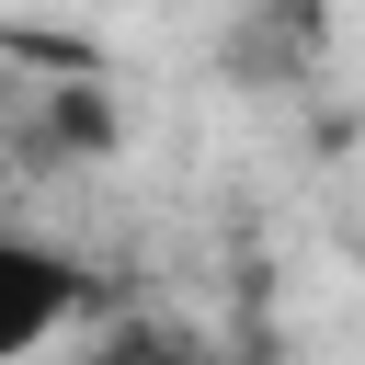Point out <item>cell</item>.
<instances>
[{
    "instance_id": "cell-1",
    "label": "cell",
    "mask_w": 365,
    "mask_h": 365,
    "mask_svg": "<svg viewBox=\"0 0 365 365\" xmlns=\"http://www.w3.org/2000/svg\"><path fill=\"white\" fill-rule=\"evenodd\" d=\"M80 308H91L80 251H57L34 228H0V365H34L57 331H80Z\"/></svg>"
},
{
    "instance_id": "cell-2",
    "label": "cell",
    "mask_w": 365,
    "mask_h": 365,
    "mask_svg": "<svg viewBox=\"0 0 365 365\" xmlns=\"http://www.w3.org/2000/svg\"><path fill=\"white\" fill-rule=\"evenodd\" d=\"M308 57H319V0H251V23H240V68H251V80H262V68L297 80Z\"/></svg>"
},
{
    "instance_id": "cell-3",
    "label": "cell",
    "mask_w": 365,
    "mask_h": 365,
    "mask_svg": "<svg viewBox=\"0 0 365 365\" xmlns=\"http://www.w3.org/2000/svg\"><path fill=\"white\" fill-rule=\"evenodd\" d=\"M80 365H205V342H194V331H171V319H114Z\"/></svg>"
}]
</instances>
